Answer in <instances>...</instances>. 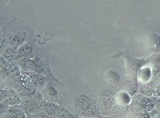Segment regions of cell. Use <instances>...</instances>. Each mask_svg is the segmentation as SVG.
<instances>
[{
    "label": "cell",
    "instance_id": "obj_1",
    "mask_svg": "<svg viewBox=\"0 0 160 118\" xmlns=\"http://www.w3.org/2000/svg\"><path fill=\"white\" fill-rule=\"evenodd\" d=\"M63 91L57 104L73 114L80 115L86 110L99 108L85 81L78 76H72L62 81Z\"/></svg>",
    "mask_w": 160,
    "mask_h": 118
},
{
    "label": "cell",
    "instance_id": "obj_2",
    "mask_svg": "<svg viewBox=\"0 0 160 118\" xmlns=\"http://www.w3.org/2000/svg\"><path fill=\"white\" fill-rule=\"evenodd\" d=\"M85 82L91 90L101 112L111 113L116 104L115 96L118 91L106 83L98 71L90 69L85 76Z\"/></svg>",
    "mask_w": 160,
    "mask_h": 118
},
{
    "label": "cell",
    "instance_id": "obj_3",
    "mask_svg": "<svg viewBox=\"0 0 160 118\" xmlns=\"http://www.w3.org/2000/svg\"><path fill=\"white\" fill-rule=\"evenodd\" d=\"M27 31L23 22L19 19L14 20L3 30L1 38L6 39L9 45L19 47L27 38Z\"/></svg>",
    "mask_w": 160,
    "mask_h": 118
},
{
    "label": "cell",
    "instance_id": "obj_4",
    "mask_svg": "<svg viewBox=\"0 0 160 118\" xmlns=\"http://www.w3.org/2000/svg\"><path fill=\"white\" fill-rule=\"evenodd\" d=\"M48 80L41 92L43 100L57 104L63 91L62 81H60L51 72L47 76Z\"/></svg>",
    "mask_w": 160,
    "mask_h": 118
},
{
    "label": "cell",
    "instance_id": "obj_5",
    "mask_svg": "<svg viewBox=\"0 0 160 118\" xmlns=\"http://www.w3.org/2000/svg\"><path fill=\"white\" fill-rule=\"evenodd\" d=\"M43 100L42 95L40 93L23 101L21 106V109L26 116L27 118L39 110L40 104Z\"/></svg>",
    "mask_w": 160,
    "mask_h": 118
},
{
    "label": "cell",
    "instance_id": "obj_6",
    "mask_svg": "<svg viewBox=\"0 0 160 118\" xmlns=\"http://www.w3.org/2000/svg\"><path fill=\"white\" fill-rule=\"evenodd\" d=\"M156 99V98L153 97L140 94L135 96L132 99L130 106H139L148 111L152 110L155 107Z\"/></svg>",
    "mask_w": 160,
    "mask_h": 118
},
{
    "label": "cell",
    "instance_id": "obj_7",
    "mask_svg": "<svg viewBox=\"0 0 160 118\" xmlns=\"http://www.w3.org/2000/svg\"><path fill=\"white\" fill-rule=\"evenodd\" d=\"M60 106L57 104L43 100L39 110L46 114L49 118H57Z\"/></svg>",
    "mask_w": 160,
    "mask_h": 118
},
{
    "label": "cell",
    "instance_id": "obj_8",
    "mask_svg": "<svg viewBox=\"0 0 160 118\" xmlns=\"http://www.w3.org/2000/svg\"><path fill=\"white\" fill-rule=\"evenodd\" d=\"M27 75L37 91L40 93L48 80V76H44L33 72H28Z\"/></svg>",
    "mask_w": 160,
    "mask_h": 118
},
{
    "label": "cell",
    "instance_id": "obj_9",
    "mask_svg": "<svg viewBox=\"0 0 160 118\" xmlns=\"http://www.w3.org/2000/svg\"><path fill=\"white\" fill-rule=\"evenodd\" d=\"M129 112L131 118H150L148 111L139 106H130Z\"/></svg>",
    "mask_w": 160,
    "mask_h": 118
},
{
    "label": "cell",
    "instance_id": "obj_10",
    "mask_svg": "<svg viewBox=\"0 0 160 118\" xmlns=\"http://www.w3.org/2000/svg\"><path fill=\"white\" fill-rule=\"evenodd\" d=\"M152 75V73L150 68L149 67L144 68L138 72V82L142 84L147 83L151 80Z\"/></svg>",
    "mask_w": 160,
    "mask_h": 118
},
{
    "label": "cell",
    "instance_id": "obj_11",
    "mask_svg": "<svg viewBox=\"0 0 160 118\" xmlns=\"http://www.w3.org/2000/svg\"><path fill=\"white\" fill-rule=\"evenodd\" d=\"M131 100L130 95L125 91L118 92L115 96V103L120 106H129L131 103Z\"/></svg>",
    "mask_w": 160,
    "mask_h": 118
},
{
    "label": "cell",
    "instance_id": "obj_12",
    "mask_svg": "<svg viewBox=\"0 0 160 118\" xmlns=\"http://www.w3.org/2000/svg\"><path fill=\"white\" fill-rule=\"evenodd\" d=\"M32 53V48L31 45L28 43L23 44L17 50L15 60L21 58H28Z\"/></svg>",
    "mask_w": 160,
    "mask_h": 118
},
{
    "label": "cell",
    "instance_id": "obj_13",
    "mask_svg": "<svg viewBox=\"0 0 160 118\" xmlns=\"http://www.w3.org/2000/svg\"><path fill=\"white\" fill-rule=\"evenodd\" d=\"M2 69L5 75L8 77L17 76L20 73V69L18 64L13 61L8 62Z\"/></svg>",
    "mask_w": 160,
    "mask_h": 118
},
{
    "label": "cell",
    "instance_id": "obj_14",
    "mask_svg": "<svg viewBox=\"0 0 160 118\" xmlns=\"http://www.w3.org/2000/svg\"><path fill=\"white\" fill-rule=\"evenodd\" d=\"M19 47L11 45L4 50L0 54L8 62L15 60L16 52Z\"/></svg>",
    "mask_w": 160,
    "mask_h": 118
},
{
    "label": "cell",
    "instance_id": "obj_15",
    "mask_svg": "<svg viewBox=\"0 0 160 118\" xmlns=\"http://www.w3.org/2000/svg\"><path fill=\"white\" fill-rule=\"evenodd\" d=\"M0 118H27V117L22 109H10L0 115Z\"/></svg>",
    "mask_w": 160,
    "mask_h": 118
},
{
    "label": "cell",
    "instance_id": "obj_16",
    "mask_svg": "<svg viewBox=\"0 0 160 118\" xmlns=\"http://www.w3.org/2000/svg\"><path fill=\"white\" fill-rule=\"evenodd\" d=\"M17 60V64L22 68L29 72H32V69L34 64L33 60L26 57L20 58Z\"/></svg>",
    "mask_w": 160,
    "mask_h": 118
},
{
    "label": "cell",
    "instance_id": "obj_17",
    "mask_svg": "<svg viewBox=\"0 0 160 118\" xmlns=\"http://www.w3.org/2000/svg\"><path fill=\"white\" fill-rule=\"evenodd\" d=\"M2 101L5 104L12 105L19 103L20 100L18 94L12 90L8 93L7 97Z\"/></svg>",
    "mask_w": 160,
    "mask_h": 118
},
{
    "label": "cell",
    "instance_id": "obj_18",
    "mask_svg": "<svg viewBox=\"0 0 160 118\" xmlns=\"http://www.w3.org/2000/svg\"><path fill=\"white\" fill-rule=\"evenodd\" d=\"M130 108V105L122 106L115 104L113 107L110 114L114 116H123L128 113Z\"/></svg>",
    "mask_w": 160,
    "mask_h": 118
},
{
    "label": "cell",
    "instance_id": "obj_19",
    "mask_svg": "<svg viewBox=\"0 0 160 118\" xmlns=\"http://www.w3.org/2000/svg\"><path fill=\"white\" fill-rule=\"evenodd\" d=\"M57 118H79V117L73 114L63 107L60 106Z\"/></svg>",
    "mask_w": 160,
    "mask_h": 118
},
{
    "label": "cell",
    "instance_id": "obj_20",
    "mask_svg": "<svg viewBox=\"0 0 160 118\" xmlns=\"http://www.w3.org/2000/svg\"><path fill=\"white\" fill-rule=\"evenodd\" d=\"M28 118H49L48 116L39 110L36 112L32 114Z\"/></svg>",
    "mask_w": 160,
    "mask_h": 118
},
{
    "label": "cell",
    "instance_id": "obj_21",
    "mask_svg": "<svg viewBox=\"0 0 160 118\" xmlns=\"http://www.w3.org/2000/svg\"><path fill=\"white\" fill-rule=\"evenodd\" d=\"M9 46L8 41L6 39L3 38H0V52L1 53L4 50Z\"/></svg>",
    "mask_w": 160,
    "mask_h": 118
},
{
    "label": "cell",
    "instance_id": "obj_22",
    "mask_svg": "<svg viewBox=\"0 0 160 118\" xmlns=\"http://www.w3.org/2000/svg\"><path fill=\"white\" fill-rule=\"evenodd\" d=\"M8 62L2 55L0 54V68L3 69Z\"/></svg>",
    "mask_w": 160,
    "mask_h": 118
},
{
    "label": "cell",
    "instance_id": "obj_23",
    "mask_svg": "<svg viewBox=\"0 0 160 118\" xmlns=\"http://www.w3.org/2000/svg\"><path fill=\"white\" fill-rule=\"evenodd\" d=\"M8 93L5 90H0V101H2L5 99L7 97Z\"/></svg>",
    "mask_w": 160,
    "mask_h": 118
},
{
    "label": "cell",
    "instance_id": "obj_24",
    "mask_svg": "<svg viewBox=\"0 0 160 118\" xmlns=\"http://www.w3.org/2000/svg\"><path fill=\"white\" fill-rule=\"evenodd\" d=\"M8 110V107L3 105H0V115L5 113Z\"/></svg>",
    "mask_w": 160,
    "mask_h": 118
},
{
    "label": "cell",
    "instance_id": "obj_25",
    "mask_svg": "<svg viewBox=\"0 0 160 118\" xmlns=\"http://www.w3.org/2000/svg\"><path fill=\"white\" fill-rule=\"evenodd\" d=\"M155 107H156L157 110L159 112L160 110V99L159 98L156 100L155 103Z\"/></svg>",
    "mask_w": 160,
    "mask_h": 118
},
{
    "label": "cell",
    "instance_id": "obj_26",
    "mask_svg": "<svg viewBox=\"0 0 160 118\" xmlns=\"http://www.w3.org/2000/svg\"><path fill=\"white\" fill-rule=\"evenodd\" d=\"M3 30H2L1 27L0 26V38H1L2 35Z\"/></svg>",
    "mask_w": 160,
    "mask_h": 118
},
{
    "label": "cell",
    "instance_id": "obj_27",
    "mask_svg": "<svg viewBox=\"0 0 160 118\" xmlns=\"http://www.w3.org/2000/svg\"></svg>",
    "mask_w": 160,
    "mask_h": 118
}]
</instances>
